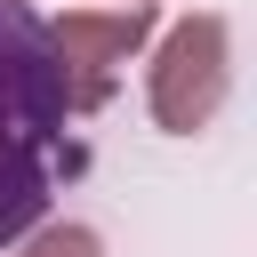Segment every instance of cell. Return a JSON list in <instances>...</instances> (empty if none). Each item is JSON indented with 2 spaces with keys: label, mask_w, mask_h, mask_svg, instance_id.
I'll return each mask as SVG.
<instances>
[{
  "label": "cell",
  "mask_w": 257,
  "mask_h": 257,
  "mask_svg": "<svg viewBox=\"0 0 257 257\" xmlns=\"http://www.w3.org/2000/svg\"><path fill=\"white\" fill-rule=\"evenodd\" d=\"M64 177H80V145H72V88L48 48V16L0 0V249H16L48 217Z\"/></svg>",
  "instance_id": "cell-1"
},
{
  "label": "cell",
  "mask_w": 257,
  "mask_h": 257,
  "mask_svg": "<svg viewBox=\"0 0 257 257\" xmlns=\"http://www.w3.org/2000/svg\"><path fill=\"white\" fill-rule=\"evenodd\" d=\"M225 88H233V32H225V16H177L161 32V48H153V72H145L153 120L169 137H193V128L217 120Z\"/></svg>",
  "instance_id": "cell-2"
},
{
  "label": "cell",
  "mask_w": 257,
  "mask_h": 257,
  "mask_svg": "<svg viewBox=\"0 0 257 257\" xmlns=\"http://www.w3.org/2000/svg\"><path fill=\"white\" fill-rule=\"evenodd\" d=\"M145 32H153V8H145V0H128V8H80V16L48 24V48H56V64H64L72 112H96V104L112 96V80H120V64L145 48Z\"/></svg>",
  "instance_id": "cell-3"
},
{
  "label": "cell",
  "mask_w": 257,
  "mask_h": 257,
  "mask_svg": "<svg viewBox=\"0 0 257 257\" xmlns=\"http://www.w3.org/2000/svg\"><path fill=\"white\" fill-rule=\"evenodd\" d=\"M8 257H104V233L96 225H32Z\"/></svg>",
  "instance_id": "cell-4"
}]
</instances>
